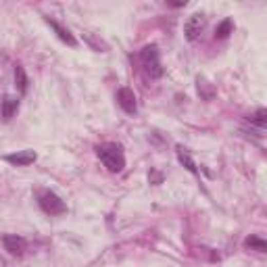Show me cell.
<instances>
[{
  "mask_svg": "<svg viewBox=\"0 0 267 267\" xmlns=\"http://www.w3.org/2000/svg\"><path fill=\"white\" fill-rule=\"evenodd\" d=\"M98 157L100 161L105 163V167L109 171L117 174L121 171L123 167H125V157H123V150L119 144L115 142H109V144H103V146H98Z\"/></svg>",
  "mask_w": 267,
  "mask_h": 267,
  "instance_id": "6da1fadb",
  "label": "cell"
},
{
  "mask_svg": "<svg viewBox=\"0 0 267 267\" xmlns=\"http://www.w3.org/2000/svg\"><path fill=\"white\" fill-rule=\"evenodd\" d=\"M140 61H142V67L148 78L157 80L163 75V67H161V59H159V48L155 44H148L142 48L140 52Z\"/></svg>",
  "mask_w": 267,
  "mask_h": 267,
  "instance_id": "7a4b0ae2",
  "label": "cell"
},
{
  "mask_svg": "<svg viewBox=\"0 0 267 267\" xmlns=\"http://www.w3.org/2000/svg\"><path fill=\"white\" fill-rule=\"evenodd\" d=\"M38 203H40L42 211L48 213V215H61V213L67 211V205L63 203V200L54 192H42L40 198H38Z\"/></svg>",
  "mask_w": 267,
  "mask_h": 267,
  "instance_id": "3957f363",
  "label": "cell"
},
{
  "mask_svg": "<svg viewBox=\"0 0 267 267\" xmlns=\"http://www.w3.org/2000/svg\"><path fill=\"white\" fill-rule=\"evenodd\" d=\"M205 29V17L200 15V13H196V15H192L188 21H186V25H184V33H186V38L190 40V42H194L198 36H200V31Z\"/></svg>",
  "mask_w": 267,
  "mask_h": 267,
  "instance_id": "277c9868",
  "label": "cell"
},
{
  "mask_svg": "<svg viewBox=\"0 0 267 267\" xmlns=\"http://www.w3.org/2000/svg\"><path fill=\"white\" fill-rule=\"evenodd\" d=\"M117 103L129 115H134V113H136V109H138L136 107V96H134V92L129 88H119L117 90Z\"/></svg>",
  "mask_w": 267,
  "mask_h": 267,
  "instance_id": "5b68a950",
  "label": "cell"
},
{
  "mask_svg": "<svg viewBox=\"0 0 267 267\" xmlns=\"http://www.w3.org/2000/svg\"><path fill=\"white\" fill-rule=\"evenodd\" d=\"M3 244H5V249H7L11 255H15V257H21V255L25 253V249H27L25 240H23L21 236H15V234H9V236H5V238H3Z\"/></svg>",
  "mask_w": 267,
  "mask_h": 267,
  "instance_id": "8992f818",
  "label": "cell"
},
{
  "mask_svg": "<svg viewBox=\"0 0 267 267\" xmlns=\"http://www.w3.org/2000/svg\"><path fill=\"white\" fill-rule=\"evenodd\" d=\"M38 159V155L33 150H21V152H15V155H7L5 161L11 163V165H17V167H25L29 163H33Z\"/></svg>",
  "mask_w": 267,
  "mask_h": 267,
  "instance_id": "52a82bcc",
  "label": "cell"
},
{
  "mask_svg": "<svg viewBox=\"0 0 267 267\" xmlns=\"http://www.w3.org/2000/svg\"><path fill=\"white\" fill-rule=\"evenodd\" d=\"M19 109V98L15 96H5L3 98V107H0V113H3L5 119H11Z\"/></svg>",
  "mask_w": 267,
  "mask_h": 267,
  "instance_id": "ba28073f",
  "label": "cell"
},
{
  "mask_svg": "<svg viewBox=\"0 0 267 267\" xmlns=\"http://www.w3.org/2000/svg\"><path fill=\"white\" fill-rule=\"evenodd\" d=\"M48 23H50V27L56 31V36H59L63 42H67L69 46H75V44H78V42H75V38L71 36V31H69V29H65L63 25H59V23H56V21H52V19H48Z\"/></svg>",
  "mask_w": 267,
  "mask_h": 267,
  "instance_id": "9c48e42d",
  "label": "cell"
},
{
  "mask_svg": "<svg viewBox=\"0 0 267 267\" xmlns=\"http://www.w3.org/2000/svg\"><path fill=\"white\" fill-rule=\"evenodd\" d=\"M15 84H17V88H19L21 94L27 92V75H25V71H23L21 65L15 67Z\"/></svg>",
  "mask_w": 267,
  "mask_h": 267,
  "instance_id": "30bf717a",
  "label": "cell"
},
{
  "mask_svg": "<svg viewBox=\"0 0 267 267\" xmlns=\"http://www.w3.org/2000/svg\"><path fill=\"white\" fill-rule=\"evenodd\" d=\"M178 157H180V161H182V163H184V165L188 167V171H192V174H196V165H194V161H192V159L188 157V152H186V150H184L182 146L178 148Z\"/></svg>",
  "mask_w": 267,
  "mask_h": 267,
  "instance_id": "8fae6325",
  "label": "cell"
},
{
  "mask_svg": "<svg viewBox=\"0 0 267 267\" xmlns=\"http://www.w3.org/2000/svg\"><path fill=\"white\" fill-rule=\"evenodd\" d=\"M230 31H232V21L230 19H225L219 27H217V31H215V36L219 38V40H223V38H227L230 36Z\"/></svg>",
  "mask_w": 267,
  "mask_h": 267,
  "instance_id": "7c38bea8",
  "label": "cell"
},
{
  "mask_svg": "<svg viewBox=\"0 0 267 267\" xmlns=\"http://www.w3.org/2000/svg\"><path fill=\"white\" fill-rule=\"evenodd\" d=\"M265 115H267V111H265V109H259V111L251 117V121H253L257 127H261V129H263V127H265Z\"/></svg>",
  "mask_w": 267,
  "mask_h": 267,
  "instance_id": "4fadbf2b",
  "label": "cell"
},
{
  "mask_svg": "<svg viewBox=\"0 0 267 267\" xmlns=\"http://www.w3.org/2000/svg\"><path fill=\"white\" fill-rule=\"evenodd\" d=\"M246 246H253V249H257V251H267V242L265 240H259V238H249L246 240Z\"/></svg>",
  "mask_w": 267,
  "mask_h": 267,
  "instance_id": "5bb4252c",
  "label": "cell"
}]
</instances>
